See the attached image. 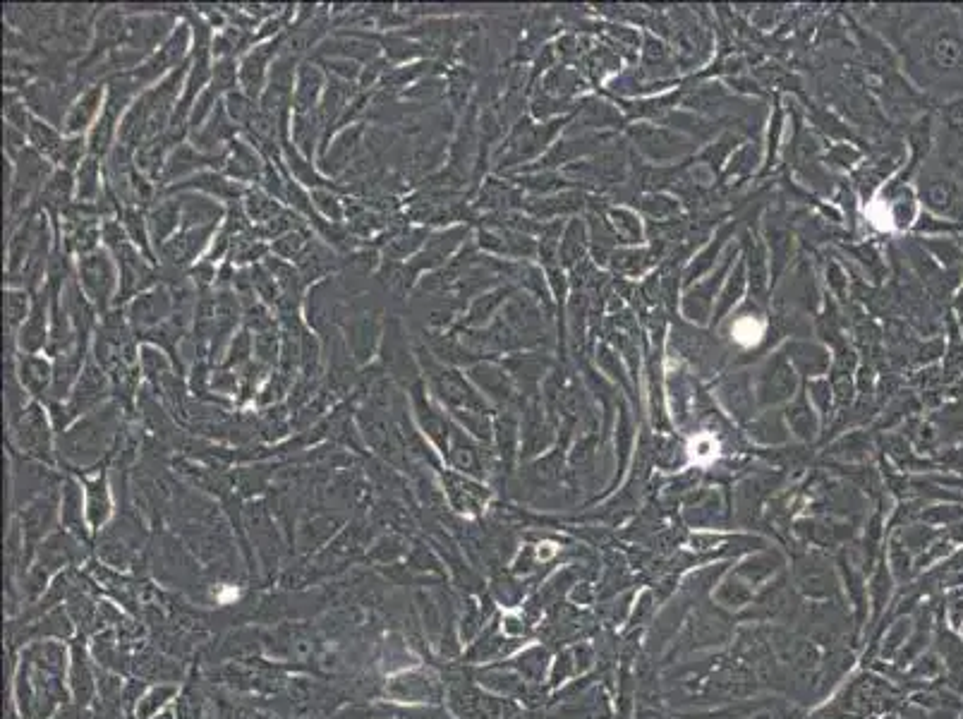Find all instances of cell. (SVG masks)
<instances>
[{"instance_id": "23", "label": "cell", "mask_w": 963, "mask_h": 719, "mask_svg": "<svg viewBox=\"0 0 963 719\" xmlns=\"http://www.w3.org/2000/svg\"><path fill=\"white\" fill-rule=\"evenodd\" d=\"M264 171H266L264 156L259 154V151L254 149L242 135L235 137L228 147L226 166H223L221 173L245 187H259L262 185Z\"/></svg>"}, {"instance_id": "19", "label": "cell", "mask_w": 963, "mask_h": 719, "mask_svg": "<svg viewBox=\"0 0 963 719\" xmlns=\"http://www.w3.org/2000/svg\"><path fill=\"white\" fill-rule=\"evenodd\" d=\"M468 379L472 386L487 398V403H496V406L508 410L513 406V401H516V384H513L506 367L499 365V362H477V365H472L468 370Z\"/></svg>"}, {"instance_id": "45", "label": "cell", "mask_w": 963, "mask_h": 719, "mask_svg": "<svg viewBox=\"0 0 963 719\" xmlns=\"http://www.w3.org/2000/svg\"><path fill=\"white\" fill-rule=\"evenodd\" d=\"M312 240H314L312 228H300V231L286 233L271 243V255L283 259V262L295 264L302 255H305V250L310 247Z\"/></svg>"}, {"instance_id": "13", "label": "cell", "mask_w": 963, "mask_h": 719, "mask_svg": "<svg viewBox=\"0 0 963 719\" xmlns=\"http://www.w3.org/2000/svg\"><path fill=\"white\" fill-rule=\"evenodd\" d=\"M386 698L396 700V703L408 705H434L441 700L444 686H441L439 676L429 669H405V672L391 676L384 688Z\"/></svg>"}, {"instance_id": "31", "label": "cell", "mask_w": 963, "mask_h": 719, "mask_svg": "<svg viewBox=\"0 0 963 719\" xmlns=\"http://www.w3.org/2000/svg\"><path fill=\"white\" fill-rule=\"evenodd\" d=\"M175 197L180 199V209H183V228H221L226 219L228 207L218 199L199 192H180Z\"/></svg>"}, {"instance_id": "26", "label": "cell", "mask_w": 963, "mask_h": 719, "mask_svg": "<svg viewBox=\"0 0 963 719\" xmlns=\"http://www.w3.org/2000/svg\"><path fill=\"white\" fill-rule=\"evenodd\" d=\"M75 202H77L75 173L60 171V168H56V171L51 173V178L46 180V185H44V190H41L39 199H36L39 209L44 211L48 219H51L53 228L58 226L65 211H68Z\"/></svg>"}, {"instance_id": "4", "label": "cell", "mask_w": 963, "mask_h": 719, "mask_svg": "<svg viewBox=\"0 0 963 719\" xmlns=\"http://www.w3.org/2000/svg\"><path fill=\"white\" fill-rule=\"evenodd\" d=\"M377 365L384 370L386 377L396 386H401L403 391L413 389L415 384L422 382L420 365H417L415 358V346L408 338V329H405L403 319L396 317V314L386 317Z\"/></svg>"}, {"instance_id": "51", "label": "cell", "mask_w": 963, "mask_h": 719, "mask_svg": "<svg viewBox=\"0 0 963 719\" xmlns=\"http://www.w3.org/2000/svg\"><path fill=\"white\" fill-rule=\"evenodd\" d=\"M338 530V518L331 516H314L300 528V542L305 549H314L312 545H321Z\"/></svg>"}, {"instance_id": "56", "label": "cell", "mask_w": 963, "mask_h": 719, "mask_svg": "<svg viewBox=\"0 0 963 719\" xmlns=\"http://www.w3.org/2000/svg\"><path fill=\"white\" fill-rule=\"evenodd\" d=\"M403 552H405V547H403V540L398 535H386V537H381V540L374 545L372 549V559H377V561H396L398 557H403Z\"/></svg>"}, {"instance_id": "33", "label": "cell", "mask_w": 963, "mask_h": 719, "mask_svg": "<svg viewBox=\"0 0 963 719\" xmlns=\"http://www.w3.org/2000/svg\"><path fill=\"white\" fill-rule=\"evenodd\" d=\"M290 144L300 151L302 156L317 163L321 144H324V125L314 113H293L290 120Z\"/></svg>"}, {"instance_id": "39", "label": "cell", "mask_w": 963, "mask_h": 719, "mask_svg": "<svg viewBox=\"0 0 963 719\" xmlns=\"http://www.w3.org/2000/svg\"><path fill=\"white\" fill-rule=\"evenodd\" d=\"M32 307L34 293H29V290L24 288L5 286V334H8V343H15L17 331H20L22 324L29 319Z\"/></svg>"}, {"instance_id": "30", "label": "cell", "mask_w": 963, "mask_h": 719, "mask_svg": "<svg viewBox=\"0 0 963 719\" xmlns=\"http://www.w3.org/2000/svg\"><path fill=\"white\" fill-rule=\"evenodd\" d=\"M149 235L154 250H159L173 238L175 233L183 228V209H180V199L175 195H161L159 202L147 211Z\"/></svg>"}, {"instance_id": "15", "label": "cell", "mask_w": 963, "mask_h": 719, "mask_svg": "<svg viewBox=\"0 0 963 719\" xmlns=\"http://www.w3.org/2000/svg\"><path fill=\"white\" fill-rule=\"evenodd\" d=\"M492 458H494L492 453L484 451V444H480L477 439H472L468 432H463L456 422H453L451 444H448V453L444 458L448 468L456 470L460 475L482 480V477L487 475L489 461H492Z\"/></svg>"}, {"instance_id": "36", "label": "cell", "mask_w": 963, "mask_h": 719, "mask_svg": "<svg viewBox=\"0 0 963 719\" xmlns=\"http://www.w3.org/2000/svg\"><path fill=\"white\" fill-rule=\"evenodd\" d=\"M139 372H142L144 386L156 391L173 372H178V367L166 350L151 343H139Z\"/></svg>"}, {"instance_id": "35", "label": "cell", "mask_w": 963, "mask_h": 719, "mask_svg": "<svg viewBox=\"0 0 963 719\" xmlns=\"http://www.w3.org/2000/svg\"><path fill=\"white\" fill-rule=\"evenodd\" d=\"M175 147H178V144H173L166 135H159V137H154V140L144 142L142 147L135 151L137 171L142 173L144 178H149L151 183H156L161 187L163 168H166L168 156H171V151Z\"/></svg>"}, {"instance_id": "12", "label": "cell", "mask_w": 963, "mask_h": 719, "mask_svg": "<svg viewBox=\"0 0 963 719\" xmlns=\"http://www.w3.org/2000/svg\"><path fill=\"white\" fill-rule=\"evenodd\" d=\"M60 518V485L53 487L51 492L41 494L39 499H34L32 504L22 506L20 509V521L22 533H24V545L29 547V559H32L34 549H39L41 542L46 540L48 535H53V528H56Z\"/></svg>"}, {"instance_id": "55", "label": "cell", "mask_w": 963, "mask_h": 719, "mask_svg": "<svg viewBox=\"0 0 963 719\" xmlns=\"http://www.w3.org/2000/svg\"><path fill=\"white\" fill-rule=\"evenodd\" d=\"M889 219L901 228L911 226V221L916 219V199H913L911 192H901V195L894 199L892 211H889Z\"/></svg>"}, {"instance_id": "21", "label": "cell", "mask_w": 963, "mask_h": 719, "mask_svg": "<svg viewBox=\"0 0 963 719\" xmlns=\"http://www.w3.org/2000/svg\"><path fill=\"white\" fill-rule=\"evenodd\" d=\"M180 192H199V195L218 199V202L230 207V204L242 202L247 187L230 180L228 175H223L221 171H202L183 180V183L166 187V190H161V195H180Z\"/></svg>"}, {"instance_id": "58", "label": "cell", "mask_w": 963, "mask_h": 719, "mask_svg": "<svg viewBox=\"0 0 963 719\" xmlns=\"http://www.w3.org/2000/svg\"><path fill=\"white\" fill-rule=\"evenodd\" d=\"M743 293V269H738L736 271V276H731V283H729V288H726V293H724V300H722V305H719V310H717V317L714 319H722V314L729 310L731 305L738 300V295Z\"/></svg>"}, {"instance_id": "8", "label": "cell", "mask_w": 963, "mask_h": 719, "mask_svg": "<svg viewBox=\"0 0 963 719\" xmlns=\"http://www.w3.org/2000/svg\"><path fill=\"white\" fill-rule=\"evenodd\" d=\"M111 401H113L111 377H108V372L104 370V367H101L99 362H96L92 355H89L87 365H84V370L80 374V379H77L75 389H72L70 398L65 401L72 425H75L77 420H82V418H87V415L96 413V410L104 408L106 403H111Z\"/></svg>"}, {"instance_id": "7", "label": "cell", "mask_w": 963, "mask_h": 719, "mask_svg": "<svg viewBox=\"0 0 963 719\" xmlns=\"http://www.w3.org/2000/svg\"><path fill=\"white\" fill-rule=\"evenodd\" d=\"M408 398H410V410H413V420L417 430L425 434V439L432 444V449L439 453L441 458H446L448 444H451V434H453L451 415H448L432 396H429L425 382L415 384L413 389H408Z\"/></svg>"}, {"instance_id": "24", "label": "cell", "mask_w": 963, "mask_h": 719, "mask_svg": "<svg viewBox=\"0 0 963 719\" xmlns=\"http://www.w3.org/2000/svg\"><path fill=\"white\" fill-rule=\"evenodd\" d=\"M15 372L32 401H48L53 386V358L46 353H15Z\"/></svg>"}, {"instance_id": "27", "label": "cell", "mask_w": 963, "mask_h": 719, "mask_svg": "<svg viewBox=\"0 0 963 719\" xmlns=\"http://www.w3.org/2000/svg\"><path fill=\"white\" fill-rule=\"evenodd\" d=\"M329 75L317 60L305 58L298 68V80H295L293 92V113H314L321 104V96L326 92Z\"/></svg>"}, {"instance_id": "47", "label": "cell", "mask_w": 963, "mask_h": 719, "mask_svg": "<svg viewBox=\"0 0 963 719\" xmlns=\"http://www.w3.org/2000/svg\"><path fill=\"white\" fill-rule=\"evenodd\" d=\"M281 343L283 334L281 326L271 331H262V334H254V360L259 365H264L266 370H278V362H281Z\"/></svg>"}, {"instance_id": "61", "label": "cell", "mask_w": 963, "mask_h": 719, "mask_svg": "<svg viewBox=\"0 0 963 719\" xmlns=\"http://www.w3.org/2000/svg\"><path fill=\"white\" fill-rule=\"evenodd\" d=\"M221 719H252V717H247V715H242V712H235V710H230V712H223V717Z\"/></svg>"}, {"instance_id": "5", "label": "cell", "mask_w": 963, "mask_h": 719, "mask_svg": "<svg viewBox=\"0 0 963 719\" xmlns=\"http://www.w3.org/2000/svg\"><path fill=\"white\" fill-rule=\"evenodd\" d=\"M75 279L80 283L89 302L96 307V312L106 314L115 307L120 288V274L118 264L106 247L92 252V255L75 259Z\"/></svg>"}, {"instance_id": "38", "label": "cell", "mask_w": 963, "mask_h": 719, "mask_svg": "<svg viewBox=\"0 0 963 719\" xmlns=\"http://www.w3.org/2000/svg\"><path fill=\"white\" fill-rule=\"evenodd\" d=\"M269 255H271V243H266L262 235L252 228V231L242 233L240 238H235L233 247H230L228 262H233L238 269H250V267H257V264H262Z\"/></svg>"}, {"instance_id": "44", "label": "cell", "mask_w": 963, "mask_h": 719, "mask_svg": "<svg viewBox=\"0 0 963 719\" xmlns=\"http://www.w3.org/2000/svg\"><path fill=\"white\" fill-rule=\"evenodd\" d=\"M70 684H72V693H75L77 703L87 705L89 700H92V696H94V674H92V667H89V662H87V655H84V650H80V645L72 650Z\"/></svg>"}, {"instance_id": "50", "label": "cell", "mask_w": 963, "mask_h": 719, "mask_svg": "<svg viewBox=\"0 0 963 719\" xmlns=\"http://www.w3.org/2000/svg\"><path fill=\"white\" fill-rule=\"evenodd\" d=\"M223 104H226V111H228L230 120H233V123L240 128V135L247 128H250V125L254 123V118L259 116V101H254L247 94H242L240 89H238V92L228 94L226 99H223Z\"/></svg>"}, {"instance_id": "20", "label": "cell", "mask_w": 963, "mask_h": 719, "mask_svg": "<svg viewBox=\"0 0 963 719\" xmlns=\"http://www.w3.org/2000/svg\"><path fill=\"white\" fill-rule=\"evenodd\" d=\"M84 487V509H87V523L92 533L106 530L108 521L113 518V489L106 465L96 473L80 475Z\"/></svg>"}, {"instance_id": "59", "label": "cell", "mask_w": 963, "mask_h": 719, "mask_svg": "<svg viewBox=\"0 0 963 719\" xmlns=\"http://www.w3.org/2000/svg\"><path fill=\"white\" fill-rule=\"evenodd\" d=\"M944 118H947L949 130H952L956 137H961V140H963V99L956 101V104H949L947 113H944Z\"/></svg>"}, {"instance_id": "9", "label": "cell", "mask_w": 963, "mask_h": 719, "mask_svg": "<svg viewBox=\"0 0 963 719\" xmlns=\"http://www.w3.org/2000/svg\"><path fill=\"white\" fill-rule=\"evenodd\" d=\"M470 228L468 226H448L439 228V231H432L429 240L425 243L417 255L410 259L408 267L413 269V274L417 279H422L425 274H432V271L444 269L453 257L463 250L465 240H468Z\"/></svg>"}, {"instance_id": "10", "label": "cell", "mask_w": 963, "mask_h": 719, "mask_svg": "<svg viewBox=\"0 0 963 719\" xmlns=\"http://www.w3.org/2000/svg\"><path fill=\"white\" fill-rule=\"evenodd\" d=\"M367 135V125L365 123H355L343 128L341 132L333 135V140L329 142V147L319 154L317 168L321 171L324 178H329L331 183H338L345 173L350 171L357 154H360L362 144H365Z\"/></svg>"}, {"instance_id": "43", "label": "cell", "mask_w": 963, "mask_h": 719, "mask_svg": "<svg viewBox=\"0 0 963 719\" xmlns=\"http://www.w3.org/2000/svg\"><path fill=\"white\" fill-rule=\"evenodd\" d=\"M27 140H29V147H32L36 154H41L44 159L51 161V156L58 151L60 142L65 140V132L56 128V125L46 123V120L34 116V123L32 128H29Z\"/></svg>"}, {"instance_id": "48", "label": "cell", "mask_w": 963, "mask_h": 719, "mask_svg": "<svg viewBox=\"0 0 963 719\" xmlns=\"http://www.w3.org/2000/svg\"><path fill=\"white\" fill-rule=\"evenodd\" d=\"M312 204L314 211L329 223H343L345 221V197L338 195V187H319L312 190Z\"/></svg>"}, {"instance_id": "41", "label": "cell", "mask_w": 963, "mask_h": 719, "mask_svg": "<svg viewBox=\"0 0 963 719\" xmlns=\"http://www.w3.org/2000/svg\"><path fill=\"white\" fill-rule=\"evenodd\" d=\"M489 413L492 410H453L448 415L472 439H477L480 444H489V441H494V418Z\"/></svg>"}, {"instance_id": "46", "label": "cell", "mask_w": 963, "mask_h": 719, "mask_svg": "<svg viewBox=\"0 0 963 719\" xmlns=\"http://www.w3.org/2000/svg\"><path fill=\"white\" fill-rule=\"evenodd\" d=\"M87 156H89L87 137L65 135V140L60 142L58 151L51 156V163H53V168H60V171L75 173L77 168L82 166V161L87 159Z\"/></svg>"}, {"instance_id": "40", "label": "cell", "mask_w": 963, "mask_h": 719, "mask_svg": "<svg viewBox=\"0 0 963 719\" xmlns=\"http://www.w3.org/2000/svg\"><path fill=\"white\" fill-rule=\"evenodd\" d=\"M242 209H245L247 219L252 221L254 228L266 226L269 221H274L286 204L278 202L276 197H271L269 192L262 190V187H247L245 197H242Z\"/></svg>"}, {"instance_id": "16", "label": "cell", "mask_w": 963, "mask_h": 719, "mask_svg": "<svg viewBox=\"0 0 963 719\" xmlns=\"http://www.w3.org/2000/svg\"><path fill=\"white\" fill-rule=\"evenodd\" d=\"M923 63L930 65L932 72L944 75V72L961 70L963 65V36L956 32V27H937L923 39Z\"/></svg>"}, {"instance_id": "17", "label": "cell", "mask_w": 963, "mask_h": 719, "mask_svg": "<svg viewBox=\"0 0 963 719\" xmlns=\"http://www.w3.org/2000/svg\"><path fill=\"white\" fill-rule=\"evenodd\" d=\"M51 290L44 286L34 295V307L27 322L15 336L17 353H46L48 336H51Z\"/></svg>"}, {"instance_id": "3", "label": "cell", "mask_w": 963, "mask_h": 719, "mask_svg": "<svg viewBox=\"0 0 963 719\" xmlns=\"http://www.w3.org/2000/svg\"><path fill=\"white\" fill-rule=\"evenodd\" d=\"M336 326L357 365L369 367L372 362H377L386 326V317L381 310H374V307L372 310L369 307H353L350 310L348 305H341Z\"/></svg>"}, {"instance_id": "29", "label": "cell", "mask_w": 963, "mask_h": 719, "mask_svg": "<svg viewBox=\"0 0 963 719\" xmlns=\"http://www.w3.org/2000/svg\"><path fill=\"white\" fill-rule=\"evenodd\" d=\"M796 389V377H793L791 365L786 362L784 355H777L774 360L767 362V367L760 374V384H757V398L762 406H772V403L786 401L793 396Z\"/></svg>"}, {"instance_id": "57", "label": "cell", "mask_w": 963, "mask_h": 719, "mask_svg": "<svg viewBox=\"0 0 963 719\" xmlns=\"http://www.w3.org/2000/svg\"><path fill=\"white\" fill-rule=\"evenodd\" d=\"M810 413H813V410L805 406L803 401L798 403V406L793 410H789L791 427L798 434H803V437H813V415H810Z\"/></svg>"}, {"instance_id": "52", "label": "cell", "mask_w": 963, "mask_h": 719, "mask_svg": "<svg viewBox=\"0 0 963 719\" xmlns=\"http://www.w3.org/2000/svg\"><path fill=\"white\" fill-rule=\"evenodd\" d=\"M175 696L173 686H156L151 691L144 693L137 703V719H154L159 715V710Z\"/></svg>"}, {"instance_id": "28", "label": "cell", "mask_w": 963, "mask_h": 719, "mask_svg": "<svg viewBox=\"0 0 963 719\" xmlns=\"http://www.w3.org/2000/svg\"><path fill=\"white\" fill-rule=\"evenodd\" d=\"M295 267H298L307 286H314V283L338 276V271H341V255L314 235L310 247H307L305 255L295 262Z\"/></svg>"}, {"instance_id": "54", "label": "cell", "mask_w": 963, "mask_h": 719, "mask_svg": "<svg viewBox=\"0 0 963 719\" xmlns=\"http://www.w3.org/2000/svg\"><path fill=\"white\" fill-rule=\"evenodd\" d=\"M762 336V324L757 317H750V314H738L736 324H734V338L743 346H753V343L760 341Z\"/></svg>"}, {"instance_id": "6", "label": "cell", "mask_w": 963, "mask_h": 719, "mask_svg": "<svg viewBox=\"0 0 963 719\" xmlns=\"http://www.w3.org/2000/svg\"><path fill=\"white\" fill-rule=\"evenodd\" d=\"M192 46H195L192 27L183 20L173 29V34L168 36L166 44H163L159 51L151 53V56L144 60L135 72H130L132 80L139 84L142 92H147V89L154 87V84H159L163 77L171 75L173 70L183 68V65L190 63Z\"/></svg>"}, {"instance_id": "32", "label": "cell", "mask_w": 963, "mask_h": 719, "mask_svg": "<svg viewBox=\"0 0 963 719\" xmlns=\"http://www.w3.org/2000/svg\"><path fill=\"white\" fill-rule=\"evenodd\" d=\"M511 295H513L511 286H499L494 290H487V293L477 295L453 329H487V326L496 319L499 307H504L506 300H511Z\"/></svg>"}, {"instance_id": "53", "label": "cell", "mask_w": 963, "mask_h": 719, "mask_svg": "<svg viewBox=\"0 0 963 719\" xmlns=\"http://www.w3.org/2000/svg\"><path fill=\"white\" fill-rule=\"evenodd\" d=\"M317 63L324 68V72L329 77H336V80L353 82V84L360 82L362 70H365L360 63H355V60H348V58H321Z\"/></svg>"}, {"instance_id": "60", "label": "cell", "mask_w": 963, "mask_h": 719, "mask_svg": "<svg viewBox=\"0 0 963 719\" xmlns=\"http://www.w3.org/2000/svg\"><path fill=\"white\" fill-rule=\"evenodd\" d=\"M425 487L429 489L427 477H425V475H417V492L425 494ZM441 494H444V492H439V489L429 494V497H427V509H432V506H436V501H441Z\"/></svg>"}, {"instance_id": "25", "label": "cell", "mask_w": 963, "mask_h": 719, "mask_svg": "<svg viewBox=\"0 0 963 719\" xmlns=\"http://www.w3.org/2000/svg\"><path fill=\"white\" fill-rule=\"evenodd\" d=\"M60 523L77 540H89L87 509H84V487L75 473H68L60 482Z\"/></svg>"}, {"instance_id": "18", "label": "cell", "mask_w": 963, "mask_h": 719, "mask_svg": "<svg viewBox=\"0 0 963 719\" xmlns=\"http://www.w3.org/2000/svg\"><path fill=\"white\" fill-rule=\"evenodd\" d=\"M448 708L458 719H506L513 708L504 700L484 696L470 686H448Z\"/></svg>"}, {"instance_id": "37", "label": "cell", "mask_w": 963, "mask_h": 719, "mask_svg": "<svg viewBox=\"0 0 963 719\" xmlns=\"http://www.w3.org/2000/svg\"><path fill=\"white\" fill-rule=\"evenodd\" d=\"M75 190L77 202L80 204H96L106 190V173L104 161L87 156L82 166L75 171Z\"/></svg>"}, {"instance_id": "14", "label": "cell", "mask_w": 963, "mask_h": 719, "mask_svg": "<svg viewBox=\"0 0 963 719\" xmlns=\"http://www.w3.org/2000/svg\"><path fill=\"white\" fill-rule=\"evenodd\" d=\"M436 473H439L444 499L453 511L463 513V516H477V513L484 511L489 501V489L480 480L460 475L451 468H439Z\"/></svg>"}, {"instance_id": "11", "label": "cell", "mask_w": 963, "mask_h": 719, "mask_svg": "<svg viewBox=\"0 0 963 719\" xmlns=\"http://www.w3.org/2000/svg\"><path fill=\"white\" fill-rule=\"evenodd\" d=\"M127 322H130L135 336L147 334V331L156 329V326L166 324L168 319L173 317L175 312V298L168 286H156L147 290V293H139L137 298H132L123 307Z\"/></svg>"}, {"instance_id": "34", "label": "cell", "mask_w": 963, "mask_h": 719, "mask_svg": "<svg viewBox=\"0 0 963 719\" xmlns=\"http://www.w3.org/2000/svg\"><path fill=\"white\" fill-rule=\"evenodd\" d=\"M923 199L928 202L932 211L942 216H959L961 209V192L959 185L947 175H930L923 180Z\"/></svg>"}, {"instance_id": "1", "label": "cell", "mask_w": 963, "mask_h": 719, "mask_svg": "<svg viewBox=\"0 0 963 719\" xmlns=\"http://www.w3.org/2000/svg\"><path fill=\"white\" fill-rule=\"evenodd\" d=\"M125 410L111 401L96 413L77 420L68 432L58 437V461L68 473H89L111 461L125 432Z\"/></svg>"}, {"instance_id": "2", "label": "cell", "mask_w": 963, "mask_h": 719, "mask_svg": "<svg viewBox=\"0 0 963 719\" xmlns=\"http://www.w3.org/2000/svg\"><path fill=\"white\" fill-rule=\"evenodd\" d=\"M58 434L53 430L51 415L41 401H32L22 418L8 427L10 451L22 453L44 465H53L58 458Z\"/></svg>"}, {"instance_id": "49", "label": "cell", "mask_w": 963, "mask_h": 719, "mask_svg": "<svg viewBox=\"0 0 963 719\" xmlns=\"http://www.w3.org/2000/svg\"><path fill=\"white\" fill-rule=\"evenodd\" d=\"M254 360V334L250 329H242L233 336V341L228 343L226 355H223V367H230V370H242L245 365H250Z\"/></svg>"}, {"instance_id": "42", "label": "cell", "mask_w": 963, "mask_h": 719, "mask_svg": "<svg viewBox=\"0 0 963 719\" xmlns=\"http://www.w3.org/2000/svg\"><path fill=\"white\" fill-rule=\"evenodd\" d=\"M518 420L513 418V410H504L501 415L494 418V441H496V453H499L501 463L511 465L513 456H516V446H518Z\"/></svg>"}, {"instance_id": "22", "label": "cell", "mask_w": 963, "mask_h": 719, "mask_svg": "<svg viewBox=\"0 0 963 719\" xmlns=\"http://www.w3.org/2000/svg\"><path fill=\"white\" fill-rule=\"evenodd\" d=\"M106 106V82L87 84L77 99L72 101L68 116H65L63 132L70 137H87L89 130L94 128L96 120L101 118Z\"/></svg>"}]
</instances>
